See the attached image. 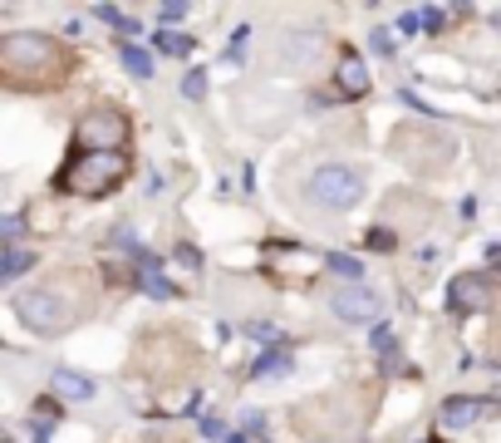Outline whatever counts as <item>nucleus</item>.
I'll list each match as a JSON object with an SVG mask.
<instances>
[{"label": "nucleus", "instance_id": "27", "mask_svg": "<svg viewBox=\"0 0 501 443\" xmlns=\"http://www.w3.org/2000/svg\"><path fill=\"white\" fill-rule=\"evenodd\" d=\"M157 15H163V20H167V25H177V20H182V15H187V5H182V0H167V5H163V10H157Z\"/></svg>", "mask_w": 501, "mask_h": 443}, {"label": "nucleus", "instance_id": "17", "mask_svg": "<svg viewBox=\"0 0 501 443\" xmlns=\"http://www.w3.org/2000/svg\"><path fill=\"white\" fill-rule=\"evenodd\" d=\"M153 50H163V55H187L192 40H187V35H177V30H157V35H153Z\"/></svg>", "mask_w": 501, "mask_h": 443}, {"label": "nucleus", "instance_id": "8", "mask_svg": "<svg viewBox=\"0 0 501 443\" xmlns=\"http://www.w3.org/2000/svg\"><path fill=\"white\" fill-rule=\"evenodd\" d=\"M315 55H320V35L315 30H290V35H280V45H276L280 69H310Z\"/></svg>", "mask_w": 501, "mask_h": 443}, {"label": "nucleus", "instance_id": "10", "mask_svg": "<svg viewBox=\"0 0 501 443\" xmlns=\"http://www.w3.org/2000/svg\"><path fill=\"white\" fill-rule=\"evenodd\" d=\"M339 94H369V75H364V65H359V55H349L345 50V59H339Z\"/></svg>", "mask_w": 501, "mask_h": 443}, {"label": "nucleus", "instance_id": "1", "mask_svg": "<svg viewBox=\"0 0 501 443\" xmlns=\"http://www.w3.org/2000/svg\"><path fill=\"white\" fill-rule=\"evenodd\" d=\"M124 173H128L124 153H79L75 148V158L59 167L55 187L59 193H79V197H104L124 183Z\"/></svg>", "mask_w": 501, "mask_h": 443}, {"label": "nucleus", "instance_id": "29", "mask_svg": "<svg viewBox=\"0 0 501 443\" xmlns=\"http://www.w3.org/2000/svg\"><path fill=\"white\" fill-rule=\"evenodd\" d=\"M388 345H394V330H388V326H374V350L388 355Z\"/></svg>", "mask_w": 501, "mask_h": 443}, {"label": "nucleus", "instance_id": "24", "mask_svg": "<svg viewBox=\"0 0 501 443\" xmlns=\"http://www.w3.org/2000/svg\"><path fill=\"white\" fill-rule=\"evenodd\" d=\"M246 40H251V30H246V25H241L236 35H231V45H226V59H231V65H236V59L246 55Z\"/></svg>", "mask_w": 501, "mask_h": 443}, {"label": "nucleus", "instance_id": "18", "mask_svg": "<svg viewBox=\"0 0 501 443\" xmlns=\"http://www.w3.org/2000/svg\"><path fill=\"white\" fill-rule=\"evenodd\" d=\"M118 55H124V65H128V75H138V79H148V75H153V59H148V55H143V50H138V45H124V50H118Z\"/></svg>", "mask_w": 501, "mask_h": 443}, {"label": "nucleus", "instance_id": "2", "mask_svg": "<svg viewBox=\"0 0 501 443\" xmlns=\"http://www.w3.org/2000/svg\"><path fill=\"white\" fill-rule=\"evenodd\" d=\"M0 65L10 69V75H50L59 79L69 69V55L59 50V40H50V35H35V30H15L0 40Z\"/></svg>", "mask_w": 501, "mask_h": 443}, {"label": "nucleus", "instance_id": "4", "mask_svg": "<svg viewBox=\"0 0 501 443\" xmlns=\"http://www.w3.org/2000/svg\"><path fill=\"white\" fill-rule=\"evenodd\" d=\"M310 197H315V207H325V212H349L354 202L364 197V177L354 173V167H345V163L315 167V177H310Z\"/></svg>", "mask_w": 501, "mask_h": 443}, {"label": "nucleus", "instance_id": "11", "mask_svg": "<svg viewBox=\"0 0 501 443\" xmlns=\"http://www.w3.org/2000/svg\"><path fill=\"white\" fill-rule=\"evenodd\" d=\"M55 394H65V399H94V379L79 375V369H55Z\"/></svg>", "mask_w": 501, "mask_h": 443}, {"label": "nucleus", "instance_id": "6", "mask_svg": "<svg viewBox=\"0 0 501 443\" xmlns=\"http://www.w3.org/2000/svg\"><path fill=\"white\" fill-rule=\"evenodd\" d=\"M394 153H398V158L403 163H408V167H418V173H433V158H427V153H437V158H452V143L447 138H437V143H427L423 138V128H398V134H394Z\"/></svg>", "mask_w": 501, "mask_h": 443}, {"label": "nucleus", "instance_id": "30", "mask_svg": "<svg viewBox=\"0 0 501 443\" xmlns=\"http://www.w3.org/2000/svg\"><path fill=\"white\" fill-rule=\"evenodd\" d=\"M177 261H182V267H202L197 247H177Z\"/></svg>", "mask_w": 501, "mask_h": 443}, {"label": "nucleus", "instance_id": "5", "mask_svg": "<svg viewBox=\"0 0 501 443\" xmlns=\"http://www.w3.org/2000/svg\"><path fill=\"white\" fill-rule=\"evenodd\" d=\"M128 143V118L118 109H94L79 118L75 128V148L79 153H124Z\"/></svg>", "mask_w": 501, "mask_h": 443}, {"label": "nucleus", "instance_id": "25", "mask_svg": "<svg viewBox=\"0 0 501 443\" xmlns=\"http://www.w3.org/2000/svg\"><path fill=\"white\" fill-rule=\"evenodd\" d=\"M286 365H290V355H276L271 350V355H261V360H256V375H271V369H286Z\"/></svg>", "mask_w": 501, "mask_h": 443}, {"label": "nucleus", "instance_id": "3", "mask_svg": "<svg viewBox=\"0 0 501 443\" xmlns=\"http://www.w3.org/2000/svg\"><path fill=\"white\" fill-rule=\"evenodd\" d=\"M15 316L25 320L35 335H65L69 326H75V306H69L59 291H20Z\"/></svg>", "mask_w": 501, "mask_h": 443}, {"label": "nucleus", "instance_id": "16", "mask_svg": "<svg viewBox=\"0 0 501 443\" xmlns=\"http://www.w3.org/2000/svg\"><path fill=\"white\" fill-rule=\"evenodd\" d=\"M114 247L118 251H128V257H138V267H148V251H143V242H138V237H133V227H114Z\"/></svg>", "mask_w": 501, "mask_h": 443}, {"label": "nucleus", "instance_id": "22", "mask_svg": "<svg viewBox=\"0 0 501 443\" xmlns=\"http://www.w3.org/2000/svg\"><path fill=\"white\" fill-rule=\"evenodd\" d=\"M182 94H187V99H202V94H206V75H202V69H192V75L182 79Z\"/></svg>", "mask_w": 501, "mask_h": 443}, {"label": "nucleus", "instance_id": "9", "mask_svg": "<svg viewBox=\"0 0 501 443\" xmlns=\"http://www.w3.org/2000/svg\"><path fill=\"white\" fill-rule=\"evenodd\" d=\"M492 306V291H486V281L476 277V271H467V277H457L447 286V310L452 316H472V310H486Z\"/></svg>", "mask_w": 501, "mask_h": 443}, {"label": "nucleus", "instance_id": "12", "mask_svg": "<svg viewBox=\"0 0 501 443\" xmlns=\"http://www.w3.org/2000/svg\"><path fill=\"white\" fill-rule=\"evenodd\" d=\"M482 418V399H447L443 404V424L447 428H472Z\"/></svg>", "mask_w": 501, "mask_h": 443}, {"label": "nucleus", "instance_id": "28", "mask_svg": "<svg viewBox=\"0 0 501 443\" xmlns=\"http://www.w3.org/2000/svg\"><path fill=\"white\" fill-rule=\"evenodd\" d=\"M30 434H35V443H50V438H55V424H50V418H35Z\"/></svg>", "mask_w": 501, "mask_h": 443}, {"label": "nucleus", "instance_id": "14", "mask_svg": "<svg viewBox=\"0 0 501 443\" xmlns=\"http://www.w3.org/2000/svg\"><path fill=\"white\" fill-rule=\"evenodd\" d=\"M30 251L25 247H5V257H0V281H15V277H25L30 271Z\"/></svg>", "mask_w": 501, "mask_h": 443}, {"label": "nucleus", "instance_id": "31", "mask_svg": "<svg viewBox=\"0 0 501 443\" xmlns=\"http://www.w3.org/2000/svg\"><path fill=\"white\" fill-rule=\"evenodd\" d=\"M94 15H99V20H108V25H118V20H124V10H118V5H99Z\"/></svg>", "mask_w": 501, "mask_h": 443}, {"label": "nucleus", "instance_id": "7", "mask_svg": "<svg viewBox=\"0 0 501 443\" xmlns=\"http://www.w3.org/2000/svg\"><path fill=\"white\" fill-rule=\"evenodd\" d=\"M329 306H335L339 320H354V326H364V320H374L378 310H384V301H378V291H369V286H335L329 291Z\"/></svg>", "mask_w": 501, "mask_h": 443}, {"label": "nucleus", "instance_id": "15", "mask_svg": "<svg viewBox=\"0 0 501 443\" xmlns=\"http://www.w3.org/2000/svg\"><path fill=\"white\" fill-rule=\"evenodd\" d=\"M325 267L335 271V277H345L349 286H359V277H364V267H359L354 257H345V251H329V257H325Z\"/></svg>", "mask_w": 501, "mask_h": 443}, {"label": "nucleus", "instance_id": "20", "mask_svg": "<svg viewBox=\"0 0 501 443\" xmlns=\"http://www.w3.org/2000/svg\"><path fill=\"white\" fill-rule=\"evenodd\" d=\"M369 45H374V55H384V59H394V50H398L394 30H374V35H369Z\"/></svg>", "mask_w": 501, "mask_h": 443}, {"label": "nucleus", "instance_id": "33", "mask_svg": "<svg viewBox=\"0 0 501 443\" xmlns=\"http://www.w3.org/2000/svg\"><path fill=\"white\" fill-rule=\"evenodd\" d=\"M5 443H10V438H5Z\"/></svg>", "mask_w": 501, "mask_h": 443}, {"label": "nucleus", "instance_id": "23", "mask_svg": "<svg viewBox=\"0 0 501 443\" xmlns=\"http://www.w3.org/2000/svg\"><path fill=\"white\" fill-rule=\"evenodd\" d=\"M369 247H374V251H394V247H398V237L388 232V227H374V232H369Z\"/></svg>", "mask_w": 501, "mask_h": 443}, {"label": "nucleus", "instance_id": "13", "mask_svg": "<svg viewBox=\"0 0 501 443\" xmlns=\"http://www.w3.org/2000/svg\"><path fill=\"white\" fill-rule=\"evenodd\" d=\"M138 286H143V291H148V296H153V301H173V296H177V286H173V281H167V277H163V271H157V267H153V261H148V267H143V271H138Z\"/></svg>", "mask_w": 501, "mask_h": 443}, {"label": "nucleus", "instance_id": "26", "mask_svg": "<svg viewBox=\"0 0 501 443\" xmlns=\"http://www.w3.org/2000/svg\"><path fill=\"white\" fill-rule=\"evenodd\" d=\"M443 20H447V10H437V5H427V10H423V30H427V35L443 30Z\"/></svg>", "mask_w": 501, "mask_h": 443}, {"label": "nucleus", "instance_id": "21", "mask_svg": "<svg viewBox=\"0 0 501 443\" xmlns=\"http://www.w3.org/2000/svg\"><path fill=\"white\" fill-rule=\"evenodd\" d=\"M0 237H5V247H15L20 237H25V217H15V212H10V217L0 222Z\"/></svg>", "mask_w": 501, "mask_h": 443}, {"label": "nucleus", "instance_id": "19", "mask_svg": "<svg viewBox=\"0 0 501 443\" xmlns=\"http://www.w3.org/2000/svg\"><path fill=\"white\" fill-rule=\"evenodd\" d=\"M246 335H256V340H266V345H286V335H280V326H271V320H251Z\"/></svg>", "mask_w": 501, "mask_h": 443}, {"label": "nucleus", "instance_id": "32", "mask_svg": "<svg viewBox=\"0 0 501 443\" xmlns=\"http://www.w3.org/2000/svg\"><path fill=\"white\" fill-rule=\"evenodd\" d=\"M418 25H423V15H413V10H408V15L398 20V30H403V35H413V30H418Z\"/></svg>", "mask_w": 501, "mask_h": 443}]
</instances>
